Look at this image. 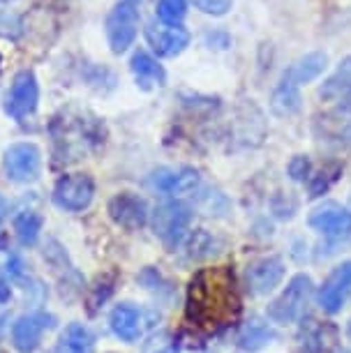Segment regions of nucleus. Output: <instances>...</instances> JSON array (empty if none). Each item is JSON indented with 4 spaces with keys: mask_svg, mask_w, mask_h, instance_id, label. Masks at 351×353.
<instances>
[{
    "mask_svg": "<svg viewBox=\"0 0 351 353\" xmlns=\"http://www.w3.org/2000/svg\"><path fill=\"white\" fill-rule=\"evenodd\" d=\"M241 312L234 275L229 268L199 270L188 286V319L203 328H220Z\"/></svg>",
    "mask_w": 351,
    "mask_h": 353,
    "instance_id": "1",
    "label": "nucleus"
},
{
    "mask_svg": "<svg viewBox=\"0 0 351 353\" xmlns=\"http://www.w3.org/2000/svg\"><path fill=\"white\" fill-rule=\"evenodd\" d=\"M312 277L305 275V272L291 277L284 291L268 305V319L275 323H294L296 319L303 316L310 298H312Z\"/></svg>",
    "mask_w": 351,
    "mask_h": 353,
    "instance_id": "2",
    "label": "nucleus"
},
{
    "mask_svg": "<svg viewBox=\"0 0 351 353\" xmlns=\"http://www.w3.org/2000/svg\"><path fill=\"white\" fill-rule=\"evenodd\" d=\"M192 222V210L188 203L183 201H164L153 210L150 224H153V233L164 245L176 248L188 236Z\"/></svg>",
    "mask_w": 351,
    "mask_h": 353,
    "instance_id": "3",
    "label": "nucleus"
},
{
    "mask_svg": "<svg viewBox=\"0 0 351 353\" xmlns=\"http://www.w3.org/2000/svg\"><path fill=\"white\" fill-rule=\"evenodd\" d=\"M139 0H121L107 19V37L114 53H125L132 46L139 30Z\"/></svg>",
    "mask_w": 351,
    "mask_h": 353,
    "instance_id": "4",
    "label": "nucleus"
},
{
    "mask_svg": "<svg viewBox=\"0 0 351 353\" xmlns=\"http://www.w3.org/2000/svg\"><path fill=\"white\" fill-rule=\"evenodd\" d=\"M3 169L12 183H35L42 171V152L35 143H14L5 150Z\"/></svg>",
    "mask_w": 351,
    "mask_h": 353,
    "instance_id": "5",
    "label": "nucleus"
},
{
    "mask_svg": "<svg viewBox=\"0 0 351 353\" xmlns=\"http://www.w3.org/2000/svg\"><path fill=\"white\" fill-rule=\"evenodd\" d=\"M92 196H95V183H92V178L86 176V173H70V176H63L61 181L56 183V190H54L56 205L70 212L86 210L90 205Z\"/></svg>",
    "mask_w": 351,
    "mask_h": 353,
    "instance_id": "6",
    "label": "nucleus"
},
{
    "mask_svg": "<svg viewBox=\"0 0 351 353\" xmlns=\"http://www.w3.org/2000/svg\"><path fill=\"white\" fill-rule=\"evenodd\" d=\"M146 42L160 58H176L188 49L190 32L181 23H164L153 21L146 28Z\"/></svg>",
    "mask_w": 351,
    "mask_h": 353,
    "instance_id": "7",
    "label": "nucleus"
},
{
    "mask_svg": "<svg viewBox=\"0 0 351 353\" xmlns=\"http://www.w3.org/2000/svg\"><path fill=\"white\" fill-rule=\"evenodd\" d=\"M314 137L328 145L351 143V109L347 104H337L314 118Z\"/></svg>",
    "mask_w": 351,
    "mask_h": 353,
    "instance_id": "8",
    "label": "nucleus"
},
{
    "mask_svg": "<svg viewBox=\"0 0 351 353\" xmlns=\"http://www.w3.org/2000/svg\"><path fill=\"white\" fill-rule=\"evenodd\" d=\"M109 325L118 339L132 344V342H137V339H141L143 332L153 323H150L148 312H143L141 307H137V305H132V303H121L111 312Z\"/></svg>",
    "mask_w": 351,
    "mask_h": 353,
    "instance_id": "9",
    "label": "nucleus"
},
{
    "mask_svg": "<svg viewBox=\"0 0 351 353\" xmlns=\"http://www.w3.org/2000/svg\"><path fill=\"white\" fill-rule=\"evenodd\" d=\"M310 226L321 236L342 241L351 236V212L344 210L340 203H321L310 212Z\"/></svg>",
    "mask_w": 351,
    "mask_h": 353,
    "instance_id": "10",
    "label": "nucleus"
},
{
    "mask_svg": "<svg viewBox=\"0 0 351 353\" xmlns=\"http://www.w3.org/2000/svg\"><path fill=\"white\" fill-rule=\"evenodd\" d=\"M56 319L46 312H32L12 325V344L19 353H35V349L42 342V335L54 325Z\"/></svg>",
    "mask_w": 351,
    "mask_h": 353,
    "instance_id": "11",
    "label": "nucleus"
},
{
    "mask_svg": "<svg viewBox=\"0 0 351 353\" xmlns=\"http://www.w3.org/2000/svg\"><path fill=\"white\" fill-rule=\"evenodd\" d=\"M282 279H284V261L280 256L257 259L245 270V284H248V291L252 296H266L275 286H280Z\"/></svg>",
    "mask_w": 351,
    "mask_h": 353,
    "instance_id": "12",
    "label": "nucleus"
},
{
    "mask_svg": "<svg viewBox=\"0 0 351 353\" xmlns=\"http://www.w3.org/2000/svg\"><path fill=\"white\" fill-rule=\"evenodd\" d=\"M39 102V85L32 72H19L12 83L10 97H8V113L14 121H26L32 116Z\"/></svg>",
    "mask_w": 351,
    "mask_h": 353,
    "instance_id": "13",
    "label": "nucleus"
},
{
    "mask_svg": "<svg viewBox=\"0 0 351 353\" xmlns=\"http://www.w3.org/2000/svg\"><path fill=\"white\" fill-rule=\"evenodd\" d=\"M351 293V261L340 263L319 289V305L328 314H337Z\"/></svg>",
    "mask_w": 351,
    "mask_h": 353,
    "instance_id": "14",
    "label": "nucleus"
},
{
    "mask_svg": "<svg viewBox=\"0 0 351 353\" xmlns=\"http://www.w3.org/2000/svg\"><path fill=\"white\" fill-rule=\"evenodd\" d=\"M109 215L118 226L128 231H137L148 222V205L141 196L132 194V192H123V194H116L109 201Z\"/></svg>",
    "mask_w": 351,
    "mask_h": 353,
    "instance_id": "15",
    "label": "nucleus"
},
{
    "mask_svg": "<svg viewBox=\"0 0 351 353\" xmlns=\"http://www.w3.org/2000/svg\"><path fill=\"white\" fill-rule=\"evenodd\" d=\"M199 185V173L190 166L181 169H157L150 176V188L162 194H190Z\"/></svg>",
    "mask_w": 351,
    "mask_h": 353,
    "instance_id": "16",
    "label": "nucleus"
},
{
    "mask_svg": "<svg viewBox=\"0 0 351 353\" xmlns=\"http://www.w3.org/2000/svg\"><path fill=\"white\" fill-rule=\"evenodd\" d=\"M319 97L323 102L351 104V56L337 65V70L321 83Z\"/></svg>",
    "mask_w": 351,
    "mask_h": 353,
    "instance_id": "17",
    "label": "nucleus"
},
{
    "mask_svg": "<svg viewBox=\"0 0 351 353\" xmlns=\"http://www.w3.org/2000/svg\"><path fill=\"white\" fill-rule=\"evenodd\" d=\"M132 74H134L137 83L141 85L143 90H150V88H160L167 81V72L162 70V65L155 61L150 53L146 51H137L132 56Z\"/></svg>",
    "mask_w": 351,
    "mask_h": 353,
    "instance_id": "18",
    "label": "nucleus"
},
{
    "mask_svg": "<svg viewBox=\"0 0 351 353\" xmlns=\"http://www.w3.org/2000/svg\"><path fill=\"white\" fill-rule=\"evenodd\" d=\"M54 353H95V337L88 325L70 323L58 339Z\"/></svg>",
    "mask_w": 351,
    "mask_h": 353,
    "instance_id": "19",
    "label": "nucleus"
},
{
    "mask_svg": "<svg viewBox=\"0 0 351 353\" xmlns=\"http://www.w3.org/2000/svg\"><path fill=\"white\" fill-rule=\"evenodd\" d=\"M326 68H328V56H326V53L312 51V53H308V56L298 58V61L291 65L284 74H287L291 81H296L298 85H303V83L314 81L317 77H321Z\"/></svg>",
    "mask_w": 351,
    "mask_h": 353,
    "instance_id": "20",
    "label": "nucleus"
},
{
    "mask_svg": "<svg viewBox=\"0 0 351 353\" xmlns=\"http://www.w3.org/2000/svg\"><path fill=\"white\" fill-rule=\"evenodd\" d=\"M270 109L277 116H291L301 109V85L291 81L287 74H282L280 83L275 85L273 97H270Z\"/></svg>",
    "mask_w": 351,
    "mask_h": 353,
    "instance_id": "21",
    "label": "nucleus"
},
{
    "mask_svg": "<svg viewBox=\"0 0 351 353\" xmlns=\"http://www.w3.org/2000/svg\"><path fill=\"white\" fill-rule=\"evenodd\" d=\"M273 339H275V330L270 328L268 323L259 321V319H252L250 323H245L241 332H238V346L248 353L261 351L263 346H268Z\"/></svg>",
    "mask_w": 351,
    "mask_h": 353,
    "instance_id": "22",
    "label": "nucleus"
},
{
    "mask_svg": "<svg viewBox=\"0 0 351 353\" xmlns=\"http://www.w3.org/2000/svg\"><path fill=\"white\" fill-rule=\"evenodd\" d=\"M217 248H220V241H217L215 236H210L208 231L203 229H197L188 233V236L183 238V250L188 259L192 261H206V259L215 256L217 254Z\"/></svg>",
    "mask_w": 351,
    "mask_h": 353,
    "instance_id": "23",
    "label": "nucleus"
},
{
    "mask_svg": "<svg viewBox=\"0 0 351 353\" xmlns=\"http://www.w3.org/2000/svg\"><path fill=\"white\" fill-rule=\"evenodd\" d=\"M14 231L21 245H26V248L35 245L39 238V231H42V217H39L35 210H23L21 215L14 219Z\"/></svg>",
    "mask_w": 351,
    "mask_h": 353,
    "instance_id": "24",
    "label": "nucleus"
},
{
    "mask_svg": "<svg viewBox=\"0 0 351 353\" xmlns=\"http://www.w3.org/2000/svg\"><path fill=\"white\" fill-rule=\"evenodd\" d=\"M188 14V0H160L157 3V17L164 23H181Z\"/></svg>",
    "mask_w": 351,
    "mask_h": 353,
    "instance_id": "25",
    "label": "nucleus"
},
{
    "mask_svg": "<svg viewBox=\"0 0 351 353\" xmlns=\"http://www.w3.org/2000/svg\"><path fill=\"white\" fill-rule=\"evenodd\" d=\"M192 5L208 17H224L231 10L234 0H192Z\"/></svg>",
    "mask_w": 351,
    "mask_h": 353,
    "instance_id": "26",
    "label": "nucleus"
},
{
    "mask_svg": "<svg viewBox=\"0 0 351 353\" xmlns=\"http://www.w3.org/2000/svg\"><path fill=\"white\" fill-rule=\"evenodd\" d=\"M0 35L17 39L21 35V19H19L14 12L0 10Z\"/></svg>",
    "mask_w": 351,
    "mask_h": 353,
    "instance_id": "27",
    "label": "nucleus"
},
{
    "mask_svg": "<svg viewBox=\"0 0 351 353\" xmlns=\"http://www.w3.org/2000/svg\"><path fill=\"white\" fill-rule=\"evenodd\" d=\"M287 171H289V176H291V181L303 183V181H308L310 173H312V164H310V159L305 155H296L289 162Z\"/></svg>",
    "mask_w": 351,
    "mask_h": 353,
    "instance_id": "28",
    "label": "nucleus"
},
{
    "mask_svg": "<svg viewBox=\"0 0 351 353\" xmlns=\"http://www.w3.org/2000/svg\"><path fill=\"white\" fill-rule=\"evenodd\" d=\"M5 301H10V286L0 279V303H5Z\"/></svg>",
    "mask_w": 351,
    "mask_h": 353,
    "instance_id": "29",
    "label": "nucleus"
},
{
    "mask_svg": "<svg viewBox=\"0 0 351 353\" xmlns=\"http://www.w3.org/2000/svg\"><path fill=\"white\" fill-rule=\"evenodd\" d=\"M3 208H5V203H3V196H0V215H3Z\"/></svg>",
    "mask_w": 351,
    "mask_h": 353,
    "instance_id": "30",
    "label": "nucleus"
},
{
    "mask_svg": "<svg viewBox=\"0 0 351 353\" xmlns=\"http://www.w3.org/2000/svg\"><path fill=\"white\" fill-rule=\"evenodd\" d=\"M347 335H349V339H351V321L347 323Z\"/></svg>",
    "mask_w": 351,
    "mask_h": 353,
    "instance_id": "31",
    "label": "nucleus"
},
{
    "mask_svg": "<svg viewBox=\"0 0 351 353\" xmlns=\"http://www.w3.org/2000/svg\"><path fill=\"white\" fill-rule=\"evenodd\" d=\"M0 353H8V351H0Z\"/></svg>",
    "mask_w": 351,
    "mask_h": 353,
    "instance_id": "32",
    "label": "nucleus"
},
{
    "mask_svg": "<svg viewBox=\"0 0 351 353\" xmlns=\"http://www.w3.org/2000/svg\"><path fill=\"white\" fill-rule=\"evenodd\" d=\"M349 205H351V199H349Z\"/></svg>",
    "mask_w": 351,
    "mask_h": 353,
    "instance_id": "33",
    "label": "nucleus"
},
{
    "mask_svg": "<svg viewBox=\"0 0 351 353\" xmlns=\"http://www.w3.org/2000/svg\"><path fill=\"white\" fill-rule=\"evenodd\" d=\"M0 63H3V58H0Z\"/></svg>",
    "mask_w": 351,
    "mask_h": 353,
    "instance_id": "34",
    "label": "nucleus"
},
{
    "mask_svg": "<svg viewBox=\"0 0 351 353\" xmlns=\"http://www.w3.org/2000/svg\"><path fill=\"white\" fill-rule=\"evenodd\" d=\"M342 353H344V351H342Z\"/></svg>",
    "mask_w": 351,
    "mask_h": 353,
    "instance_id": "35",
    "label": "nucleus"
}]
</instances>
